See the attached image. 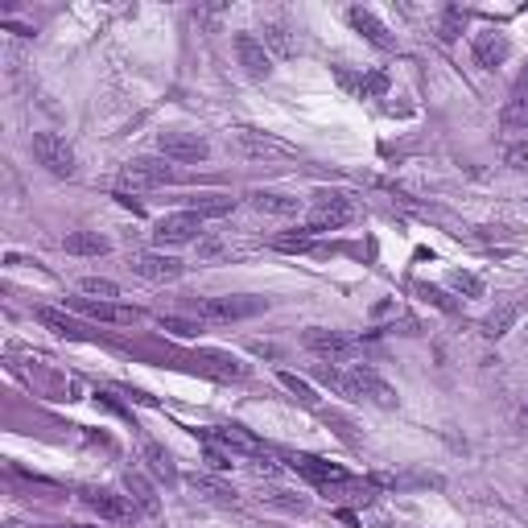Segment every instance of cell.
<instances>
[{"label":"cell","mask_w":528,"mask_h":528,"mask_svg":"<svg viewBox=\"0 0 528 528\" xmlns=\"http://www.w3.org/2000/svg\"><path fill=\"white\" fill-rule=\"evenodd\" d=\"M334 389L343 392V397H351V400L380 405V409H397V400H400L389 380L380 376V372H372V367H364V364L347 367V372H334Z\"/></svg>","instance_id":"6da1fadb"},{"label":"cell","mask_w":528,"mask_h":528,"mask_svg":"<svg viewBox=\"0 0 528 528\" xmlns=\"http://www.w3.org/2000/svg\"><path fill=\"white\" fill-rule=\"evenodd\" d=\"M351 219H356V203H351L347 195L323 190V195H314V203H310L306 231H310V236H318V231H339V227H347Z\"/></svg>","instance_id":"7a4b0ae2"},{"label":"cell","mask_w":528,"mask_h":528,"mask_svg":"<svg viewBox=\"0 0 528 528\" xmlns=\"http://www.w3.org/2000/svg\"><path fill=\"white\" fill-rule=\"evenodd\" d=\"M264 310V298H198L190 302V314L198 323H239Z\"/></svg>","instance_id":"3957f363"},{"label":"cell","mask_w":528,"mask_h":528,"mask_svg":"<svg viewBox=\"0 0 528 528\" xmlns=\"http://www.w3.org/2000/svg\"><path fill=\"white\" fill-rule=\"evenodd\" d=\"M79 499H83L99 520H112V524H132V520L140 516V507L132 504L129 496H116V491H108V487H83Z\"/></svg>","instance_id":"277c9868"},{"label":"cell","mask_w":528,"mask_h":528,"mask_svg":"<svg viewBox=\"0 0 528 528\" xmlns=\"http://www.w3.org/2000/svg\"><path fill=\"white\" fill-rule=\"evenodd\" d=\"M302 343H306V351H310V356L326 359V364H351V359H356V351H359L356 339H347L343 331H323V326L306 331Z\"/></svg>","instance_id":"5b68a950"},{"label":"cell","mask_w":528,"mask_h":528,"mask_svg":"<svg viewBox=\"0 0 528 528\" xmlns=\"http://www.w3.org/2000/svg\"><path fill=\"white\" fill-rule=\"evenodd\" d=\"M285 463H289L298 474H306L314 487H323V491H339V487L356 483L339 463H326V458H314V454H289Z\"/></svg>","instance_id":"8992f818"},{"label":"cell","mask_w":528,"mask_h":528,"mask_svg":"<svg viewBox=\"0 0 528 528\" xmlns=\"http://www.w3.org/2000/svg\"><path fill=\"white\" fill-rule=\"evenodd\" d=\"M33 157H38V165H46V170L54 173V178H71L75 173V149L58 132H33Z\"/></svg>","instance_id":"52a82bcc"},{"label":"cell","mask_w":528,"mask_h":528,"mask_svg":"<svg viewBox=\"0 0 528 528\" xmlns=\"http://www.w3.org/2000/svg\"><path fill=\"white\" fill-rule=\"evenodd\" d=\"M198 231H203V219H198L195 211H173V215H165L162 223L153 227V244H157V248H182Z\"/></svg>","instance_id":"ba28073f"},{"label":"cell","mask_w":528,"mask_h":528,"mask_svg":"<svg viewBox=\"0 0 528 528\" xmlns=\"http://www.w3.org/2000/svg\"><path fill=\"white\" fill-rule=\"evenodd\" d=\"M178 178L173 165H165L162 157H137L120 170V186H132V190H145V186H165Z\"/></svg>","instance_id":"9c48e42d"},{"label":"cell","mask_w":528,"mask_h":528,"mask_svg":"<svg viewBox=\"0 0 528 528\" xmlns=\"http://www.w3.org/2000/svg\"><path fill=\"white\" fill-rule=\"evenodd\" d=\"M157 149H162V157H170V162H206L211 157V145H206L198 132H162L157 137Z\"/></svg>","instance_id":"30bf717a"},{"label":"cell","mask_w":528,"mask_h":528,"mask_svg":"<svg viewBox=\"0 0 528 528\" xmlns=\"http://www.w3.org/2000/svg\"><path fill=\"white\" fill-rule=\"evenodd\" d=\"M129 269L145 281H178L186 264L178 256H165V252H132Z\"/></svg>","instance_id":"8fae6325"},{"label":"cell","mask_w":528,"mask_h":528,"mask_svg":"<svg viewBox=\"0 0 528 528\" xmlns=\"http://www.w3.org/2000/svg\"><path fill=\"white\" fill-rule=\"evenodd\" d=\"M236 54H239V66H244L252 79L272 75V54L264 50V42H260L256 33H236Z\"/></svg>","instance_id":"7c38bea8"},{"label":"cell","mask_w":528,"mask_h":528,"mask_svg":"<svg viewBox=\"0 0 528 528\" xmlns=\"http://www.w3.org/2000/svg\"><path fill=\"white\" fill-rule=\"evenodd\" d=\"M471 54L479 66H504L507 54H512V46H507V33H496V29H487V33H474V42H471Z\"/></svg>","instance_id":"4fadbf2b"},{"label":"cell","mask_w":528,"mask_h":528,"mask_svg":"<svg viewBox=\"0 0 528 528\" xmlns=\"http://www.w3.org/2000/svg\"><path fill=\"white\" fill-rule=\"evenodd\" d=\"M75 306L87 314V318H99V323H112V326H132V323L145 318L137 306H120V302H91V298H79Z\"/></svg>","instance_id":"5bb4252c"},{"label":"cell","mask_w":528,"mask_h":528,"mask_svg":"<svg viewBox=\"0 0 528 528\" xmlns=\"http://www.w3.org/2000/svg\"><path fill=\"white\" fill-rule=\"evenodd\" d=\"M347 21L356 25V29L364 33V38H367L372 46H376V50H392V46H397V38L389 33V25L380 21V17H376L372 9H359V4H356V9L347 13Z\"/></svg>","instance_id":"9a60e30c"},{"label":"cell","mask_w":528,"mask_h":528,"mask_svg":"<svg viewBox=\"0 0 528 528\" xmlns=\"http://www.w3.org/2000/svg\"><path fill=\"white\" fill-rule=\"evenodd\" d=\"M236 145L248 153V157H285V153H293L285 140L260 137V132H252V129H236Z\"/></svg>","instance_id":"2e32d148"},{"label":"cell","mask_w":528,"mask_h":528,"mask_svg":"<svg viewBox=\"0 0 528 528\" xmlns=\"http://www.w3.org/2000/svg\"><path fill=\"white\" fill-rule=\"evenodd\" d=\"M198 364H203L211 376H219V380H244V376H248V367L239 364L236 356H227V351H211V347L198 351Z\"/></svg>","instance_id":"e0dca14e"},{"label":"cell","mask_w":528,"mask_h":528,"mask_svg":"<svg viewBox=\"0 0 528 528\" xmlns=\"http://www.w3.org/2000/svg\"><path fill=\"white\" fill-rule=\"evenodd\" d=\"M248 203L256 206L260 215H298V211H302V198L277 195V190H252Z\"/></svg>","instance_id":"ac0fdd59"},{"label":"cell","mask_w":528,"mask_h":528,"mask_svg":"<svg viewBox=\"0 0 528 528\" xmlns=\"http://www.w3.org/2000/svg\"><path fill=\"white\" fill-rule=\"evenodd\" d=\"M124 491H129V499L140 507V512H145V516H157V512H162V499H157V491H153V487L145 483L137 471L124 474Z\"/></svg>","instance_id":"d6986e66"},{"label":"cell","mask_w":528,"mask_h":528,"mask_svg":"<svg viewBox=\"0 0 528 528\" xmlns=\"http://www.w3.org/2000/svg\"><path fill=\"white\" fill-rule=\"evenodd\" d=\"M63 248L71 252V256H104V252H112V244L99 231H71V236L63 239Z\"/></svg>","instance_id":"ffe728a7"},{"label":"cell","mask_w":528,"mask_h":528,"mask_svg":"<svg viewBox=\"0 0 528 528\" xmlns=\"http://www.w3.org/2000/svg\"><path fill=\"white\" fill-rule=\"evenodd\" d=\"M231 206H236L231 195H198L186 203V211H195L198 219H223V215H231Z\"/></svg>","instance_id":"44dd1931"},{"label":"cell","mask_w":528,"mask_h":528,"mask_svg":"<svg viewBox=\"0 0 528 528\" xmlns=\"http://www.w3.org/2000/svg\"><path fill=\"white\" fill-rule=\"evenodd\" d=\"M260 42H264V50L269 54H277V58H293L298 54V42H293V33L285 29V25H264V33H260Z\"/></svg>","instance_id":"7402d4cb"},{"label":"cell","mask_w":528,"mask_h":528,"mask_svg":"<svg viewBox=\"0 0 528 528\" xmlns=\"http://www.w3.org/2000/svg\"><path fill=\"white\" fill-rule=\"evenodd\" d=\"M516 314H520V302L512 298V302H504L499 310H491L483 318V334L487 339H504V334L512 331V323H516Z\"/></svg>","instance_id":"603a6c76"},{"label":"cell","mask_w":528,"mask_h":528,"mask_svg":"<svg viewBox=\"0 0 528 528\" xmlns=\"http://www.w3.org/2000/svg\"><path fill=\"white\" fill-rule=\"evenodd\" d=\"M504 124L507 129H528V79L512 91V99L504 104Z\"/></svg>","instance_id":"cb8c5ba5"},{"label":"cell","mask_w":528,"mask_h":528,"mask_svg":"<svg viewBox=\"0 0 528 528\" xmlns=\"http://www.w3.org/2000/svg\"><path fill=\"white\" fill-rule=\"evenodd\" d=\"M79 293H87V298H91V302H116L120 298V285L116 281H108V277H83L79 281Z\"/></svg>","instance_id":"d4e9b609"},{"label":"cell","mask_w":528,"mask_h":528,"mask_svg":"<svg viewBox=\"0 0 528 528\" xmlns=\"http://www.w3.org/2000/svg\"><path fill=\"white\" fill-rule=\"evenodd\" d=\"M190 487L203 491L206 499H215V504H236V491L223 487V483H215V479H206V474H190Z\"/></svg>","instance_id":"484cf974"},{"label":"cell","mask_w":528,"mask_h":528,"mask_svg":"<svg viewBox=\"0 0 528 528\" xmlns=\"http://www.w3.org/2000/svg\"><path fill=\"white\" fill-rule=\"evenodd\" d=\"M38 323L50 326V331L63 334V339H79V323L75 318H66L63 310H38Z\"/></svg>","instance_id":"4316f807"},{"label":"cell","mask_w":528,"mask_h":528,"mask_svg":"<svg viewBox=\"0 0 528 528\" xmlns=\"http://www.w3.org/2000/svg\"><path fill=\"white\" fill-rule=\"evenodd\" d=\"M446 281H450V289H454V293H463V298H483V277H474V272L454 269Z\"/></svg>","instance_id":"83f0119b"},{"label":"cell","mask_w":528,"mask_h":528,"mask_svg":"<svg viewBox=\"0 0 528 528\" xmlns=\"http://www.w3.org/2000/svg\"><path fill=\"white\" fill-rule=\"evenodd\" d=\"M281 384H285V389H289L293 392V397H298V400H302V405H306V409H314V405H318V392H314L310 389V384H306V380L302 376H293V372H281Z\"/></svg>","instance_id":"f1b7e54d"},{"label":"cell","mask_w":528,"mask_h":528,"mask_svg":"<svg viewBox=\"0 0 528 528\" xmlns=\"http://www.w3.org/2000/svg\"><path fill=\"white\" fill-rule=\"evenodd\" d=\"M157 326H162V331H170L173 339H195V334H198V323H190V318H173V314H162V318H157Z\"/></svg>","instance_id":"f546056e"},{"label":"cell","mask_w":528,"mask_h":528,"mask_svg":"<svg viewBox=\"0 0 528 528\" xmlns=\"http://www.w3.org/2000/svg\"><path fill=\"white\" fill-rule=\"evenodd\" d=\"M463 25H466V13L458 9V4H450V9L442 13V42H454V38H458V33H463Z\"/></svg>","instance_id":"4dcf8cb0"},{"label":"cell","mask_w":528,"mask_h":528,"mask_svg":"<svg viewBox=\"0 0 528 528\" xmlns=\"http://www.w3.org/2000/svg\"><path fill=\"white\" fill-rule=\"evenodd\" d=\"M356 87H359V96H384V91H389V75H384V71H367Z\"/></svg>","instance_id":"1f68e13d"},{"label":"cell","mask_w":528,"mask_h":528,"mask_svg":"<svg viewBox=\"0 0 528 528\" xmlns=\"http://www.w3.org/2000/svg\"><path fill=\"white\" fill-rule=\"evenodd\" d=\"M145 463H149L157 474H170V454H165L157 442H145Z\"/></svg>","instance_id":"d6a6232c"},{"label":"cell","mask_w":528,"mask_h":528,"mask_svg":"<svg viewBox=\"0 0 528 528\" xmlns=\"http://www.w3.org/2000/svg\"><path fill=\"white\" fill-rule=\"evenodd\" d=\"M269 499H272V504H281V507H289V512H302V507H306V499L289 496V491H269Z\"/></svg>","instance_id":"836d02e7"},{"label":"cell","mask_w":528,"mask_h":528,"mask_svg":"<svg viewBox=\"0 0 528 528\" xmlns=\"http://www.w3.org/2000/svg\"><path fill=\"white\" fill-rule=\"evenodd\" d=\"M507 165L524 170V165H528V145H512V149H507Z\"/></svg>","instance_id":"e575fe53"},{"label":"cell","mask_w":528,"mask_h":528,"mask_svg":"<svg viewBox=\"0 0 528 528\" xmlns=\"http://www.w3.org/2000/svg\"><path fill=\"white\" fill-rule=\"evenodd\" d=\"M520 433H528V409H520Z\"/></svg>","instance_id":"d590c367"}]
</instances>
